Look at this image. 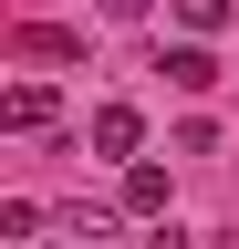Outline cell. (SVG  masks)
I'll list each match as a JSON object with an SVG mask.
<instances>
[{
	"label": "cell",
	"instance_id": "6da1fadb",
	"mask_svg": "<svg viewBox=\"0 0 239 249\" xmlns=\"http://www.w3.org/2000/svg\"><path fill=\"white\" fill-rule=\"evenodd\" d=\"M0 124H11V135H52V124H63V93L52 83H11L0 93Z\"/></svg>",
	"mask_w": 239,
	"mask_h": 249
},
{
	"label": "cell",
	"instance_id": "7a4b0ae2",
	"mask_svg": "<svg viewBox=\"0 0 239 249\" xmlns=\"http://www.w3.org/2000/svg\"><path fill=\"white\" fill-rule=\"evenodd\" d=\"M94 156H114V166L146 156V114H135V104H94Z\"/></svg>",
	"mask_w": 239,
	"mask_h": 249
},
{
	"label": "cell",
	"instance_id": "3957f363",
	"mask_svg": "<svg viewBox=\"0 0 239 249\" xmlns=\"http://www.w3.org/2000/svg\"><path fill=\"white\" fill-rule=\"evenodd\" d=\"M11 52H21V62H73V52H83V31H63V21H21V31H11Z\"/></svg>",
	"mask_w": 239,
	"mask_h": 249
},
{
	"label": "cell",
	"instance_id": "277c9868",
	"mask_svg": "<svg viewBox=\"0 0 239 249\" xmlns=\"http://www.w3.org/2000/svg\"><path fill=\"white\" fill-rule=\"evenodd\" d=\"M125 208H135V218H166V166L125 156Z\"/></svg>",
	"mask_w": 239,
	"mask_h": 249
},
{
	"label": "cell",
	"instance_id": "5b68a950",
	"mask_svg": "<svg viewBox=\"0 0 239 249\" xmlns=\"http://www.w3.org/2000/svg\"><path fill=\"white\" fill-rule=\"evenodd\" d=\"M166 83H177V93H208V83H219V62H208L198 42H177V52H166Z\"/></svg>",
	"mask_w": 239,
	"mask_h": 249
},
{
	"label": "cell",
	"instance_id": "8992f818",
	"mask_svg": "<svg viewBox=\"0 0 239 249\" xmlns=\"http://www.w3.org/2000/svg\"><path fill=\"white\" fill-rule=\"evenodd\" d=\"M63 239H83V249H104V239H114V218H104V208H63Z\"/></svg>",
	"mask_w": 239,
	"mask_h": 249
},
{
	"label": "cell",
	"instance_id": "52a82bcc",
	"mask_svg": "<svg viewBox=\"0 0 239 249\" xmlns=\"http://www.w3.org/2000/svg\"><path fill=\"white\" fill-rule=\"evenodd\" d=\"M177 21H187L198 42H208V31H229V0H177Z\"/></svg>",
	"mask_w": 239,
	"mask_h": 249
},
{
	"label": "cell",
	"instance_id": "ba28073f",
	"mask_svg": "<svg viewBox=\"0 0 239 249\" xmlns=\"http://www.w3.org/2000/svg\"><path fill=\"white\" fill-rule=\"evenodd\" d=\"M32 249H63V239H32Z\"/></svg>",
	"mask_w": 239,
	"mask_h": 249
}]
</instances>
